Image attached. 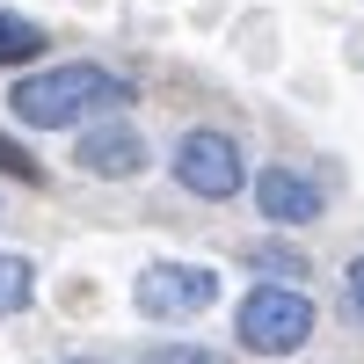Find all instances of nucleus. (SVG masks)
<instances>
[{
  "label": "nucleus",
  "instance_id": "obj_1",
  "mask_svg": "<svg viewBox=\"0 0 364 364\" xmlns=\"http://www.w3.org/2000/svg\"><path fill=\"white\" fill-rule=\"evenodd\" d=\"M132 102V80L109 73V66H87V58H66V66H44V73H22L8 87V109L15 124L29 132H73L87 117H109Z\"/></svg>",
  "mask_w": 364,
  "mask_h": 364
},
{
  "label": "nucleus",
  "instance_id": "obj_2",
  "mask_svg": "<svg viewBox=\"0 0 364 364\" xmlns=\"http://www.w3.org/2000/svg\"><path fill=\"white\" fill-rule=\"evenodd\" d=\"M233 336H240L248 357H291L314 336V299L291 291V284H255L233 314Z\"/></svg>",
  "mask_w": 364,
  "mask_h": 364
},
{
  "label": "nucleus",
  "instance_id": "obj_3",
  "mask_svg": "<svg viewBox=\"0 0 364 364\" xmlns=\"http://www.w3.org/2000/svg\"><path fill=\"white\" fill-rule=\"evenodd\" d=\"M211 299H219V269L204 262H146L132 277V306L146 321H197Z\"/></svg>",
  "mask_w": 364,
  "mask_h": 364
},
{
  "label": "nucleus",
  "instance_id": "obj_4",
  "mask_svg": "<svg viewBox=\"0 0 364 364\" xmlns=\"http://www.w3.org/2000/svg\"><path fill=\"white\" fill-rule=\"evenodd\" d=\"M175 182L190 197H204V204H226V197H240V182H248V161H240V146L226 132L197 124V132L175 139Z\"/></svg>",
  "mask_w": 364,
  "mask_h": 364
},
{
  "label": "nucleus",
  "instance_id": "obj_5",
  "mask_svg": "<svg viewBox=\"0 0 364 364\" xmlns=\"http://www.w3.org/2000/svg\"><path fill=\"white\" fill-rule=\"evenodd\" d=\"M80 175H95V182H132V175H146V139L124 124V117H109V124H95V132H80Z\"/></svg>",
  "mask_w": 364,
  "mask_h": 364
},
{
  "label": "nucleus",
  "instance_id": "obj_6",
  "mask_svg": "<svg viewBox=\"0 0 364 364\" xmlns=\"http://www.w3.org/2000/svg\"><path fill=\"white\" fill-rule=\"evenodd\" d=\"M255 204H262V219H277V226L321 219V190H314L299 168H262V175H255Z\"/></svg>",
  "mask_w": 364,
  "mask_h": 364
},
{
  "label": "nucleus",
  "instance_id": "obj_7",
  "mask_svg": "<svg viewBox=\"0 0 364 364\" xmlns=\"http://www.w3.org/2000/svg\"><path fill=\"white\" fill-rule=\"evenodd\" d=\"M51 37H44V29L37 22H22V15H8V8H0V66H29V58H37Z\"/></svg>",
  "mask_w": 364,
  "mask_h": 364
},
{
  "label": "nucleus",
  "instance_id": "obj_8",
  "mask_svg": "<svg viewBox=\"0 0 364 364\" xmlns=\"http://www.w3.org/2000/svg\"><path fill=\"white\" fill-rule=\"evenodd\" d=\"M29 299H37V269H29V255H8V248H0V321L22 314Z\"/></svg>",
  "mask_w": 364,
  "mask_h": 364
},
{
  "label": "nucleus",
  "instance_id": "obj_9",
  "mask_svg": "<svg viewBox=\"0 0 364 364\" xmlns=\"http://www.w3.org/2000/svg\"><path fill=\"white\" fill-rule=\"evenodd\" d=\"M248 262L269 269V277H306V262H299L291 248H269V240H262V248H248Z\"/></svg>",
  "mask_w": 364,
  "mask_h": 364
},
{
  "label": "nucleus",
  "instance_id": "obj_10",
  "mask_svg": "<svg viewBox=\"0 0 364 364\" xmlns=\"http://www.w3.org/2000/svg\"><path fill=\"white\" fill-rule=\"evenodd\" d=\"M139 364H219L211 350H197V343H161V350H146Z\"/></svg>",
  "mask_w": 364,
  "mask_h": 364
},
{
  "label": "nucleus",
  "instance_id": "obj_11",
  "mask_svg": "<svg viewBox=\"0 0 364 364\" xmlns=\"http://www.w3.org/2000/svg\"><path fill=\"white\" fill-rule=\"evenodd\" d=\"M0 175H15V182H44V168L29 161L22 146H15V139H0Z\"/></svg>",
  "mask_w": 364,
  "mask_h": 364
},
{
  "label": "nucleus",
  "instance_id": "obj_12",
  "mask_svg": "<svg viewBox=\"0 0 364 364\" xmlns=\"http://www.w3.org/2000/svg\"><path fill=\"white\" fill-rule=\"evenodd\" d=\"M343 299H350V321L364 328V255L350 262V277H343Z\"/></svg>",
  "mask_w": 364,
  "mask_h": 364
},
{
  "label": "nucleus",
  "instance_id": "obj_13",
  "mask_svg": "<svg viewBox=\"0 0 364 364\" xmlns=\"http://www.w3.org/2000/svg\"><path fill=\"white\" fill-rule=\"evenodd\" d=\"M66 364H95V357H66Z\"/></svg>",
  "mask_w": 364,
  "mask_h": 364
}]
</instances>
